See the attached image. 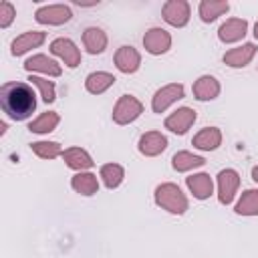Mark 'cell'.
<instances>
[{
  "label": "cell",
  "instance_id": "6da1fadb",
  "mask_svg": "<svg viewBox=\"0 0 258 258\" xmlns=\"http://www.w3.org/2000/svg\"><path fill=\"white\" fill-rule=\"evenodd\" d=\"M0 105L12 121H24L36 109V97L26 83H4L0 89Z\"/></svg>",
  "mask_w": 258,
  "mask_h": 258
},
{
  "label": "cell",
  "instance_id": "7a4b0ae2",
  "mask_svg": "<svg viewBox=\"0 0 258 258\" xmlns=\"http://www.w3.org/2000/svg\"><path fill=\"white\" fill-rule=\"evenodd\" d=\"M155 204L169 212V214H175V216H181L185 214V210L189 208V202L185 198V194L179 189V185L175 183H161L155 187Z\"/></svg>",
  "mask_w": 258,
  "mask_h": 258
},
{
  "label": "cell",
  "instance_id": "3957f363",
  "mask_svg": "<svg viewBox=\"0 0 258 258\" xmlns=\"http://www.w3.org/2000/svg\"><path fill=\"white\" fill-rule=\"evenodd\" d=\"M143 113V105L133 95H121L113 109V121L117 125H129Z\"/></svg>",
  "mask_w": 258,
  "mask_h": 258
},
{
  "label": "cell",
  "instance_id": "277c9868",
  "mask_svg": "<svg viewBox=\"0 0 258 258\" xmlns=\"http://www.w3.org/2000/svg\"><path fill=\"white\" fill-rule=\"evenodd\" d=\"M34 18L36 22L40 24H48V26H58V24H64L73 18V12L67 4H46V6H40L36 12H34Z\"/></svg>",
  "mask_w": 258,
  "mask_h": 258
},
{
  "label": "cell",
  "instance_id": "5b68a950",
  "mask_svg": "<svg viewBox=\"0 0 258 258\" xmlns=\"http://www.w3.org/2000/svg\"><path fill=\"white\" fill-rule=\"evenodd\" d=\"M189 14H191L189 2H185V0H167V2L163 4V8H161L163 20H165L167 24L175 26V28L185 26V24L189 22Z\"/></svg>",
  "mask_w": 258,
  "mask_h": 258
},
{
  "label": "cell",
  "instance_id": "8992f818",
  "mask_svg": "<svg viewBox=\"0 0 258 258\" xmlns=\"http://www.w3.org/2000/svg\"><path fill=\"white\" fill-rule=\"evenodd\" d=\"M183 93H185V89H183L181 83H169V85L161 87V89L153 95V99H151V109H153V113H163V111H165L167 107H171L175 101L183 99Z\"/></svg>",
  "mask_w": 258,
  "mask_h": 258
},
{
  "label": "cell",
  "instance_id": "52a82bcc",
  "mask_svg": "<svg viewBox=\"0 0 258 258\" xmlns=\"http://www.w3.org/2000/svg\"><path fill=\"white\" fill-rule=\"evenodd\" d=\"M238 187H240V175L236 169H222L218 173V200H220V204H224V206L232 204Z\"/></svg>",
  "mask_w": 258,
  "mask_h": 258
},
{
  "label": "cell",
  "instance_id": "ba28073f",
  "mask_svg": "<svg viewBox=\"0 0 258 258\" xmlns=\"http://www.w3.org/2000/svg\"><path fill=\"white\" fill-rule=\"evenodd\" d=\"M143 46L149 54L153 56H159L163 52H167L171 48V34L165 30V28H159V26H153L145 32L143 36Z\"/></svg>",
  "mask_w": 258,
  "mask_h": 258
},
{
  "label": "cell",
  "instance_id": "9c48e42d",
  "mask_svg": "<svg viewBox=\"0 0 258 258\" xmlns=\"http://www.w3.org/2000/svg\"><path fill=\"white\" fill-rule=\"evenodd\" d=\"M50 52L54 56H58L69 69H75L81 64V50L77 48V44L71 38H64V36L54 38L50 42Z\"/></svg>",
  "mask_w": 258,
  "mask_h": 258
},
{
  "label": "cell",
  "instance_id": "30bf717a",
  "mask_svg": "<svg viewBox=\"0 0 258 258\" xmlns=\"http://www.w3.org/2000/svg\"><path fill=\"white\" fill-rule=\"evenodd\" d=\"M165 147H167V137L159 131H145L139 137V143H137L139 153L145 155V157H155V155L163 153Z\"/></svg>",
  "mask_w": 258,
  "mask_h": 258
},
{
  "label": "cell",
  "instance_id": "8fae6325",
  "mask_svg": "<svg viewBox=\"0 0 258 258\" xmlns=\"http://www.w3.org/2000/svg\"><path fill=\"white\" fill-rule=\"evenodd\" d=\"M196 111L189 109V107H179L177 111H173L167 119H165V129H169L171 133H177V135H183L194 123H196Z\"/></svg>",
  "mask_w": 258,
  "mask_h": 258
},
{
  "label": "cell",
  "instance_id": "7c38bea8",
  "mask_svg": "<svg viewBox=\"0 0 258 258\" xmlns=\"http://www.w3.org/2000/svg\"><path fill=\"white\" fill-rule=\"evenodd\" d=\"M46 40V32L42 30H28V32H22L20 36H16L10 44V52L12 56H20L24 52H28L30 48H38L42 42Z\"/></svg>",
  "mask_w": 258,
  "mask_h": 258
},
{
  "label": "cell",
  "instance_id": "4fadbf2b",
  "mask_svg": "<svg viewBox=\"0 0 258 258\" xmlns=\"http://www.w3.org/2000/svg\"><path fill=\"white\" fill-rule=\"evenodd\" d=\"M248 32V22L244 18H228L220 28H218V38L226 44L238 42L246 36Z\"/></svg>",
  "mask_w": 258,
  "mask_h": 258
},
{
  "label": "cell",
  "instance_id": "5bb4252c",
  "mask_svg": "<svg viewBox=\"0 0 258 258\" xmlns=\"http://www.w3.org/2000/svg\"><path fill=\"white\" fill-rule=\"evenodd\" d=\"M254 54H256V44L254 42H244L242 46L230 48L224 54V62L228 67H232V69H240V67L250 64V60L254 58Z\"/></svg>",
  "mask_w": 258,
  "mask_h": 258
},
{
  "label": "cell",
  "instance_id": "9a60e30c",
  "mask_svg": "<svg viewBox=\"0 0 258 258\" xmlns=\"http://www.w3.org/2000/svg\"><path fill=\"white\" fill-rule=\"evenodd\" d=\"M24 69H26L28 73L38 71V73H44V75H48V77H60V73H62V67H60L56 60L48 58L46 54H34V56H30V58H26V60H24Z\"/></svg>",
  "mask_w": 258,
  "mask_h": 258
},
{
  "label": "cell",
  "instance_id": "2e32d148",
  "mask_svg": "<svg viewBox=\"0 0 258 258\" xmlns=\"http://www.w3.org/2000/svg\"><path fill=\"white\" fill-rule=\"evenodd\" d=\"M139 64H141V56H139V52L133 46H127L125 44V46H119L117 48V52H115V67L121 73H125V75L135 73L139 69Z\"/></svg>",
  "mask_w": 258,
  "mask_h": 258
},
{
  "label": "cell",
  "instance_id": "e0dca14e",
  "mask_svg": "<svg viewBox=\"0 0 258 258\" xmlns=\"http://www.w3.org/2000/svg\"><path fill=\"white\" fill-rule=\"evenodd\" d=\"M107 42L109 40H107V34H105L103 28H99V26L85 28V32H83V44H85V48H87L89 54H101V52H105Z\"/></svg>",
  "mask_w": 258,
  "mask_h": 258
},
{
  "label": "cell",
  "instance_id": "ac0fdd59",
  "mask_svg": "<svg viewBox=\"0 0 258 258\" xmlns=\"http://www.w3.org/2000/svg\"><path fill=\"white\" fill-rule=\"evenodd\" d=\"M191 143H194V147H198L202 151H214L222 143V131L218 127H204L194 135Z\"/></svg>",
  "mask_w": 258,
  "mask_h": 258
},
{
  "label": "cell",
  "instance_id": "d6986e66",
  "mask_svg": "<svg viewBox=\"0 0 258 258\" xmlns=\"http://www.w3.org/2000/svg\"><path fill=\"white\" fill-rule=\"evenodd\" d=\"M220 95V83L212 75H202L194 83V97L198 101H212Z\"/></svg>",
  "mask_w": 258,
  "mask_h": 258
},
{
  "label": "cell",
  "instance_id": "ffe728a7",
  "mask_svg": "<svg viewBox=\"0 0 258 258\" xmlns=\"http://www.w3.org/2000/svg\"><path fill=\"white\" fill-rule=\"evenodd\" d=\"M115 81H117L115 75H111V73H107V71H95V73L87 75V79H85V89H87L91 95H101V93H105L109 87H113Z\"/></svg>",
  "mask_w": 258,
  "mask_h": 258
},
{
  "label": "cell",
  "instance_id": "44dd1931",
  "mask_svg": "<svg viewBox=\"0 0 258 258\" xmlns=\"http://www.w3.org/2000/svg\"><path fill=\"white\" fill-rule=\"evenodd\" d=\"M71 187L81 196H95L99 191V179L91 171H77L71 179Z\"/></svg>",
  "mask_w": 258,
  "mask_h": 258
},
{
  "label": "cell",
  "instance_id": "7402d4cb",
  "mask_svg": "<svg viewBox=\"0 0 258 258\" xmlns=\"http://www.w3.org/2000/svg\"><path fill=\"white\" fill-rule=\"evenodd\" d=\"M62 159H64V163L71 167V169H75V171H85V169H91L93 167V159H91V155L85 151V149H81V147H69V149H64L62 151Z\"/></svg>",
  "mask_w": 258,
  "mask_h": 258
},
{
  "label": "cell",
  "instance_id": "603a6c76",
  "mask_svg": "<svg viewBox=\"0 0 258 258\" xmlns=\"http://www.w3.org/2000/svg\"><path fill=\"white\" fill-rule=\"evenodd\" d=\"M185 183H187L189 191L194 194V198H198V200H206L214 191V181L208 173H194V175L185 177Z\"/></svg>",
  "mask_w": 258,
  "mask_h": 258
},
{
  "label": "cell",
  "instance_id": "cb8c5ba5",
  "mask_svg": "<svg viewBox=\"0 0 258 258\" xmlns=\"http://www.w3.org/2000/svg\"><path fill=\"white\" fill-rule=\"evenodd\" d=\"M230 10V4L224 0H202L198 6V14L202 22H214L218 16L226 14Z\"/></svg>",
  "mask_w": 258,
  "mask_h": 258
},
{
  "label": "cell",
  "instance_id": "d4e9b609",
  "mask_svg": "<svg viewBox=\"0 0 258 258\" xmlns=\"http://www.w3.org/2000/svg\"><path fill=\"white\" fill-rule=\"evenodd\" d=\"M204 163H206V159L202 155L191 153V151H177L171 157V165H173L175 171H189V169L202 167Z\"/></svg>",
  "mask_w": 258,
  "mask_h": 258
},
{
  "label": "cell",
  "instance_id": "484cf974",
  "mask_svg": "<svg viewBox=\"0 0 258 258\" xmlns=\"http://www.w3.org/2000/svg\"><path fill=\"white\" fill-rule=\"evenodd\" d=\"M99 175H101V179H103L107 189H115L125 179V169L119 163H105V165H101Z\"/></svg>",
  "mask_w": 258,
  "mask_h": 258
},
{
  "label": "cell",
  "instance_id": "4316f807",
  "mask_svg": "<svg viewBox=\"0 0 258 258\" xmlns=\"http://www.w3.org/2000/svg\"><path fill=\"white\" fill-rule=\"evenodd\" d=\"M60 123V115L56 111H46L42 115H38L30 125H28V131L30 133H50L56 129V125Z\"/></svg>",
  "mask_w": 258,
  "mask_h": 258
},
{
  "label": "cell",
  "instance_id": "83f0119b",
  "mask_svg": "<svg viewBox=\"0 0 258 258\" xmlns=\"http://www.w3.org/2000/svg\"><path fill=\"white\" fill-rule=\"evenodd\" d=\"M234 210L240 216H258V189H246Z\"/></svg>",
  "mask_w": 258,
  "mask_h": 258
},
{
  "label": "cell",
  "instance_id": "f1b7e54d",
  "mask_svg": "<svg viewBox=\"0 0 258 258\" xmlns=\"http://www.w3.org/2000/svg\"><path fill=\"white\" fill-rule=\"evenodd\" d=\"M30 147L42 159H54V157L62 155V151H64L58 141H34Z\"/></svg>",
  "mask_w": 258,
  "mask_h": 258
},
{
  "label": "cell",
  "instance_id": "f546056e",
  "mask_svg": "<svg viewBox=\"0 0 258 258\" xmlns=\"http://www.w3.org/2000/svg\"><path fill=\"white\" fill-rule=\"evenodd\" d=\"M28 81L40 91V97H42V101L44 103H52L54 99H56V87H54V83L52 81H48V79H42V77H34V75H30L28 77Z\"/></svg>",
  "mask_w": 258,
  "mask_h": 258
},
{
  "label": "cell",
  "instance_id": "4dcf8cb0",
  "mask_svg": "<svg viewBox=\"0 0 258 258\" xmlns=\"http://www.w3.org/2000/svg\"><path fill=\"white\" fill-rule=\"evenodd\" d=\"M14 16H16L14 6H12L8 0L0 2V28H8V26H10V22L14 20Z\"/></svg>",
  "mask_w": 258,
  "mask_h": 258
},
{
  "label": "cell",
  "instance_id": "1f68e13d",
  "mask_svg": "<svg viewBox=\"0 0 258 258\" xmlns=\"http://www.w3.org/2000/svg\"><path fill=\"white\" fill-rule=\"evenodd\" d=\"M252 179L258 183V165H256V167H252Z\"/></svg>",
  "mask_w": 258,
  "mask_h": 258
},
{
  "label": "cell",
  "instance_id": "d6a6232c",
  "mask_svg": "<svg viewBox=\"0 0 258 258\" xmlns=\"http://www.w3.org/2000/svg\"><path fill=\"white\" fill-rule=\"evenodd\" d=\"M254 36H256V40H258V22L254 24Z\"/></svg>",
  "mask_w": 258,
  "mask_h": 258
}]
</instances>
